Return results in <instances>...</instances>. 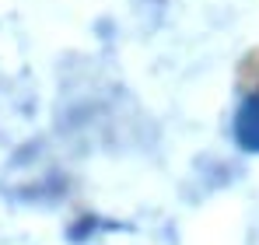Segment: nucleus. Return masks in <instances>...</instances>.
<instances>
[{
    "label": "nucleus",
    "instance_id": "nucleus-1",
    "mask_svg": "<svg viewBox=\"0 0 259 245\" xmlns=\"http://www.w3.org/2000/svg\"><path fill=\"white\" fill-rule=\"evenodd\" d=\"M235 133H238L242 147L259 151V95H256V98H249L245 109L238 112V126H235Z\"/></svg>",
    "mask_w": 259,
    "mask_h": 245
}]
</instances>
